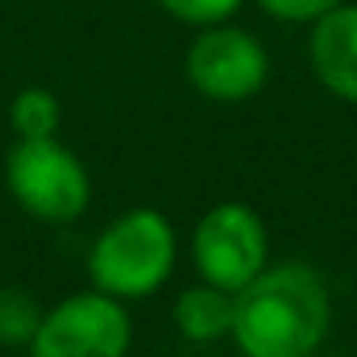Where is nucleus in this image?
Listing matches in <instances>:
<instances>
[{
    "instance_id": "f03ea898",
    "label": "nucleus",
    "mask_w": 357,
    "mask_h": 357,
    "mask_svg": "<svg viewBox=\"0 0 357 357\" xmlns=\"http://www.w3.org/2000/svg\"><path fill=\"white\" fill-rule=\"evenodd\" d=\"M177 265V231L158 208H131L93 238L85 257L89 284L116 300H146Z\"/></svg>"
},
{
    "instance_id": "f257e3e1",
    "label": "nucleus",
    "mask_w": 357,
    "mask_h": 357,
    "mask_svg": "<svg viewBox=\"0 0 357 357\" xmlns=\"http://www.w3.org/2000/svg\"><path fill=\"white\" fill-rule=\"evenodd\" d=\"M331 331V292L303 261L265 265L234 292L231 338L242 357H311Z\"/></svg>"
},
{
    "instance_id": "7ed1b4c3",
    "label": "nucleus",
    "mask_w": 357,
    "mask_h": 357,
    "mask_svg": "<svg viewBox=\"0 0 357 357\" xmlns=\"http://www.w3.org/2000/svg\"><path fill=\"white\" fill-rule=\"evenodd\" d=\"M4 185L31 219L50 227L73 223L89 211L93 177L62 139H16L4 158Z\"/></svg>"
},
{
    "instance_id": "9d476101",
    "label": "nucleus",
    "mask_w": 357,
    "mask_h": 357,
    "mask_svg": "<svg viewBox=\"0 0 357 357\" xmlns=\"http://www.w3.org/2000/svg\"><path fill=\"white\" fill-rule=\"evenodd\" d=\"M39 319H43V303L27 288H16V284L0 288V346L27 349V342L35 338Z\"/></svg>"
},
{
    "instance_id": "423d86ee",
    "label": "nucleus",
    "mask_w": 357,
    "mask_h": 357,
    "mask_svg": "<svg viewBox=\"0 0 357 357\" xmlns=\"http://www.w3.org/2000/svg\"><path fill=\"white\" fill-rule=\"evenodd\" d=\"M185 77L204 100L242 104L269 81V54L250 31L234 24L200 27L185 50Z\"/></svg>"
},
{
    "instance_id": "39448f33",
    "label": "nucleus",
    "mask_w": 357,
    "mask_h": 357,
    "mask_svg": "<svg viewBox=\"0 0 357 357\" xmlns=\"http://www.w3.org/2000/svg\"><path fill=\"white\" fill-rule=\"evenodd\" d=\"M192 265L200 280L238 292L269 265L265 219L238 200L208 208L192 227Z\"/></svg>"
},
{
    "instance_id": "6e6552de",
    "label": "nucleus",
    "mask_w": 357,
    "mask_h": 357,
    "mask_svg": "<svg viewBox=\"0 0 357 357\" xmlns=\"http://www.w3.org/2000/svg\"><path fill=\"white\" fill-rule=\"evenodd\" d=\"M173 323H177L181 338L196 342V346H208V342H219L231 334L234 323V292L219 284H188L185 292L173 303Z\"/></svg>"
},
{
    "instance_id": "1a4fd4ad",
    "label": "nucleus",
    "mask_w": 357,
    "mask_h": 357,
    "mask_svg": "<svg viewBox=\"0 0 357 357\" xmlns=\"http://www.w3.org/2000/svg\"><path fill=\"white\" fill-rule=\"evenodd\" d=\"M8 123L16 139H54L62 127V100L43 85H27L12 96Z\"/></svg>"
},
{
    "instance_id": "0eeeda50",
    "label": "nucleus",
    "mask_w": 357,
    "mask_h": 357,
    "mask_svg": "<svg viewBox=\"0 0 357 357\" xmlns=\"http://www.w3.org/2000/svg\"><path fill=\"white\" fill-rule=\"evenodd\" d=\"M307 62L326 93L357 104V4L342 0L315 20L307 39Z\"/></svg>"
},
{
    "instance_id": "f8f14e48",
    "label": "nucleus",
    "mask_w": 357,
    "mask_h": 357,
    "mask_svg": "<svg viewBox=\"0 0 357 357\" xmlns=\"http://www.w3.org/2000/svg\"><path fill=\"white\" fill-rule=\"evenodd\" d=\"M257 4L284 24H315L323 12H331L342 0H257Z\"/></svg>"
},
{
    "instance_id": "20e7f679",
    "label": "nucleus",
    "mask_w": 357,
    "mask_h": 357,
    "mask_svg": "<svg viewBox=\"0 0 357 357\" xmlns=\"http://www.w3.org/2000/svg\"><path fill=\"white\" fill-rule=\"evenodd\" d=\"M135 326L123 300L85 288L54 307H43L35 338L27 342L31 357H127Z\"/></svg>"
},
{
    "instance_id": "9b49d317",
    "label": "nucleus",
    "mask_w": 357,
    "mask_h": 357,
    "mask_svg": "<svg viewBox=\"0 0 357 357\" xmlns=\"http://www.w3.org/2000/svg\"><path fill=\"white\" fill-rule=\"evenodd\" d=\"M158 4H162V12H169L173 20H181L188 27L227 24L242 8V0H158Z\"/></svg>"
}]
</instances>
